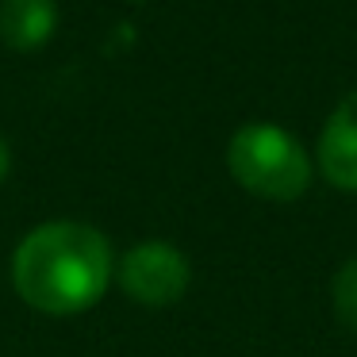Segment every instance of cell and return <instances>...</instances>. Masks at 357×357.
Segmentation results:
<instances>
[{
  "mask_svg": "<svg viewBox=\"0 0 357 357\" xmlns=\"http://www.w3.org/2000/svg\"><path fill=\"white\" fill-rule=\"evenodd\" d=\"M116 280V254L104 231L81 219H50L20 238L12 288L31 311L50 319L85 315Z\"/></svg>",
  "mask_w": 357,
  "mask_h": 357,
  "instance_id": "6da1fadb",
  "label": "cell"
},
{
  "mask_svg": "<svg viewBox=\"0 0 357 357\" xmlns=\"http://www.w3.org/2000/svg\"><path fill=\"white\" fill-rule=\"evenodd\" d=\"M227 169L261 200H300L311 185V158L303 146L277 123H246L227 142Z\"/></svg>",
  "mask_w": 357,
  "mask_h": 357,
  "instance_id": "7a4b0ae2",
  "label": "cell"
},
{
  "mask_svg": "<svg viewBox=\"0 0 357 357\" xmlns=\"http://www.w3.org/2000/svg\"><path fill=\"white\" fill-rule=\"evenodd\" d=\"M116 284L142 307H169L192 284V265L173 242L150 238L116 261Z\"/></svg>",
  "mask_w": 357,
  "mask_h": 357,
  "instance_id": "3957f363",
  "label": "cell"
},
{
  "mask_svg": "<svg viewBox=\"0 0 357 357\" xmlns=\"http://www.w3.org/2000/svg\"><path fill=\"white\" fill-rule=\"evenodd\" d=\"M319 169L342 192H357V89L331 112L319 135Z\"/></svg>",
  "mask_w": 357,
  "mask_h": 357,
  "instance_id": "277c9868",
  "label": "cell"
},
{
  "mask_svg": "<svg viewBox=\"0 0 357 357\" xmlns=\"http://www.w3.org/2000/svg\"><path fill=\"white\" fill-rule=\"evenodd\" d=\"M58 27L54 0H0V39L12 50H39Z\"/></svg>",
  "mask_w": 357,
  "mask_h": 357,
  "instance_id": "5b68a950",
  "label": "cell"
},
{
  "mask_svg": "<svg viewBox=\"0 0 357 357\" xmlns=\"http://www.w3.org/2000/svg\"><path fill=\"white\" fill-rule=\"evenodd\" d=\"M331 292H334V311H338L342 326L357 331V257H349V261L338 269Z\"/></svg>",
  "mask_w": 357,
  "mask_h": 357,
  "instance_id": "8992f818",
  "label": "cell"
},
{
  "mask_svg": "<svg viewBox=\"0 0 357 357\" xmlns=\"http://www.w3.org/2000/svg\"><path fill=\"white\" fill-rule=\"evenodd\" d=\"M8 169H12V150H8V142L0 139V181L8 177Z\"/></svg>",
  "mask_w": 357,
  "mask_h": 357,
  "instance_id": "52a82bcc",
  "label": "cell"
},
{
  "mask_svg": "<svg viewBox=\"0 0 357 357\" xmlns=\"http://www.w3.org/2000/svg\"><path fill=\"white\" fill-rule=\"evenodd\" d=\"M135 4H142V0H135Z\"/></svg>",
  "mask_w": 357,
  "mask_h": 357,
  "instance_id": "ba28073f",
  "label": "cell"
}]
</instances>
